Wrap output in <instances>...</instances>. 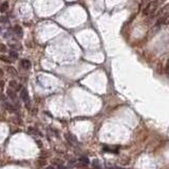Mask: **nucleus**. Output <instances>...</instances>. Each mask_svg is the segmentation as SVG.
<instances>
[{
	"label": "nucleus",
	"instance_id": "obj_5",
	"mask_svg": "<svg viewBox=\"0 0 169 169\" xmlns=\"http://www.w3.org/2000/svg\"><path fill=\"white\" fill-rule=\"evenodd\" d=\"M20 66H21L22 69H24V70H29V69H31V61L29 60V59H21V61H20Z\"/></svg>",
	"mask_w": 169,
	"mask_h": 169
},
{
	"label": "nucleus",
	"instance_id": "obj_11",
	"mask_svg": "<svg viewBox=\"0 0 169 169\" xmlns=\"http://www.w3.org/2000/svg\"><path fill=\"white\" fill-rule=\"evenodd\" d=\"M93 169H103V167H101V163H99V161L95 160L94 162H93Z\"/></svg>",
	"mask_w": 169,
	"mask_h": 169
},
{
	"label": "nucleus",
	"instance_id": "obj_10",
	"mask_svg": "<svg viewBox=\"0 0 169 169\" xmlns=\"http://www.w3.org/2000/svg\"><path fill=\"white\" fill-rule=\"evenodd\" d=\"M14 32L15 34H16L17 36H19V37H22V35H23V33H22V29L20 25H15L14 27Z\"/></svg>",
	"mask_w": 169,
	"mask_h": 169
},
{
	"label": "nucleus",
	"instance_id": "obj_4",
	"mask_svg": "<svg viewBox=\"0 0 169 169\" xmlns=\"http://www.w3.org/2000/svg\"><path fill=\"white\" fill-rule=\"evenodd\" d=\"M7 97L11 99V101H17V94H16V91L13 89H11L10 87H9V89L7 90Z\"/></svg>",
	"mask_w": 169,
	"mask_h": 169
},
{
	"label": "nucleus",
	"instance_id": "obj_2",
	"mask_svg": "<svg viewBox=\"0 0 169 169\" xmlns=\"http://www.w3.org/2000/svg\"><path fill=\"white\" fill-rule=\"evenodd\" d=\"M20 98L24 101L25 106H28L30 108L31 99H30V95H29V93H28L27 89H24V88H21V89H20Z\"/></svg>",
	"mask_w": 169,
	"mask_h": 169
},
{
	"label": "nucleus",
	"instance_id": "obj_14",
	"mask_svg": "<svg viewBox=\"0 0 169 169\" xmlns=\"http://www.w3.org/2000/svg\"><path fill=\"white\" fill-rule=\"evenodd\" d=\"M0 51H1V52H5V51H7V47H5L4 44H0Z\"/></svg>",
	"mask_w": 169,
	"mask_h": 169
},
{
	"label": "nucleus",
	"instance_id": "obj_3",
	"mask_svg": "<svg viewBox=\"0 0 169 169\" xmlns=\"http://www.w3.org/2000/svg\"><path fill=\"white\" fill-rule=\"evenodd\" d=\"M66 140L69 142L70 145L74 146V147L79 145V142H78L77 138H76L74 134H72V133H67V134H66Z\"/></svg>",
	"mask_w": 169,
	"mask_h": 169
},
{
	"label": "nucleus",
	"instance_id": "obj_7",
	"mask_svg": "<svg viewBox=\"0 0 169 169\" xmlns=\"http://www.w3.org/2000/svg\"><path fill=\"white\" fill-rule=\"evenodd\" d=\"M7 73L11 75V76H13V77H15V76H17L18 75V73H17V70L15 69V68H13V67H7Z\"/></svg>",
	"mask_w": 169,
	"mask_h": 169
},
{
	"label": "nucleus",
	"instance_id": "obj_18",
	"mask_svg": "<svg viewBox=\"0 0 169 169\" xmlns=\"http://www.w3.org/2000/svg\"><path fill=\"white\" fill-rule=\"evenodd\" d=\"M47 169H55V167H54V166H49Z\"/></svg>",
	"mask_w": 169,
	"mask_h": 169
},
{
	"label": "nucleus",
	"instance_id": "obj_9",
	"mask_svg": "<svg viewBox=\"0 0 169 169\" xmlns=\"http://www.w3.org/2000/svg\"><path fill=\"white\" fill-rule=\"evenodd\" d=\"M7 9H9V2L7 1H4V2H2L0 4V13L7 12Z\"/></svg>",
	"mask_w": 169,
	"mask_h": 169
},
{
	"label": "nucleus",
	"instance_id": "obj_16",
	"mask_svg": "<svg viewBox=\"0 0 169 169\" xmlns=\"http://www.w3.org/2000/svg\"><path fill=\"white\" fill-rule=\"evenodd\" d=\"M3 75V71H2V69H1V68H0V77H1V76H2Z\"/></svg>",
	"mask_w": 169,
	"mask_h": 169
},
{
	"label": "nucleus",
	"instance_id": "obj_17",
	"mask_svg": "<svg viewBox=\"0 0 169 169\" xmlns=\"http://www.w3.org/2000/svg\"><path fill=\"white\" fill-rule=\"evenodd\" d=\"M3 87V82L2 80H0V88H2Z\"/></svg>",
	"mask_w": 169,
	"mask_h": 169
},
{
	"label": "nucleus",
	"instance_id": "obj_1",
	"mask_svg": "<svg viewBox=\"0 0 169 169\" xmlns=\"http://www.w3.org/2000/svg\"><path fill=\"white\" fill-rule=\"evenodd\" d=\"M159 1L160 0H154L153 2H150L149 4L146 5L145 9L143 10V15H144V16H147V15H149V14H153L157 9Z\"/></svg>",
	"mask_w": 169,
	"mask_h": 169
},
{
	"label": "nucleus",
	"instance_id": "obj_8",
	"mask_svg": "<svg viewBox=\"0 0 169 169\" xmlns=\"http://www.w3.org/2000/svg\"><path fill=\"white\" fill-rule=\"evenodd\" d=\"M0 60L3 61V63H13V59L11 57L7 55H3V54H0Z\"/></svg>",
	"mask_w": 169,
	"mask_h": 169
},
{
	"label": "nucleus",
	"instance_id": "obj_13",
	"mask_svg": "<svg viewBox=\"0 0 169 169\" xmlns=\"http://www.w3.org/2000/svg\"><path fill=\"white\" fill-rule=\"evenodd\" d=\"M10 57H12V58H17L18 57V54L16 53V52H14V51H10Z\"/></svg>",
	"mask_w": 169,
	"mask_h": 169
},
{
	"label": "nucleus",
	"instance_id": "obj_6",
	"mask_svg": "<svg viewBox=\"0 0 169 169\" xmlns=\"http://www.w3.org/2000/svg\"><path fill=\"white\" fill-rule=\"evenodd\" d=\"M9 86H10L11 89L15 90V91H18V90L21 89V87H20V84H18V82H17L16 80H11V82H9Z\"/></svg>",
	"mask_w": 169,
	"mask_h": 169
},
{
	"label": "nucleus",
	"instance_id": "obj_15",
	"mask_svg": "<svg viewBox=\"0 0 169 169\" xmlns=\"http://www.w3.org/2000/svg\"><path fill=\"white\" fill-rule=\"evenodd\" d=\"M109 169H127V168H123V167H111Z\"/></svg>",
	"mask_w": 169,
	"mask_h": 169
},
{
	"label": "nucleus",
	"instance_id": "obj_12",
	"mask_svg": "<svg viewBox=\"0 0 169 169\" xmlns=\"http://www.w3.org/2000/svg\"><path fill=\"white\" fill-rule=\"evenodd\" d=\"M7 21H9V18L7 16H4V15L0 16V23H7Z\"/></svg>",
	"mask_w": 169,
	"mask_h": 169
}]
</instances>
